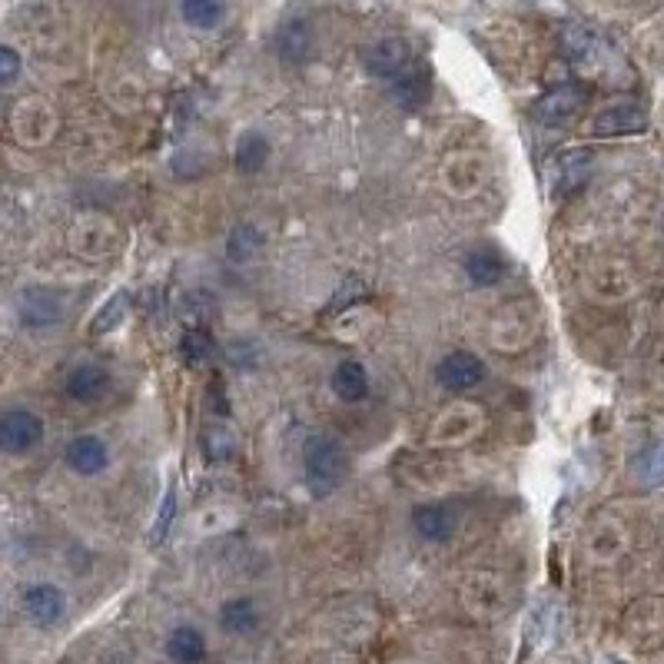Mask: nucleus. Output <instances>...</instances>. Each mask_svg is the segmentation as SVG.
Masks as SVG:
<instances>
[{
	"label": "nucleus",
	"mask_w": 664,
	"mask_h": 664,
	"mask_svg": "<svg viewBox=\"0 0 664 664\" xmlns=\"http://www.w3.org/2000/svg\"><path fill=\"white\" fill-rule=\"evenodd\" d=\"M303 475L316 495L336 492L349 479V452L332 435H313L303 445Z\"/></svg>",
	"instance_id": "f257e3e1"
},
{
	"label": "nucleus",
	"mask_w": 664,
	"mask_h": 664,
	"mask_svg": "<svg viewBox=\"0 0 664 664\" xmlns=\"http://www.w3.org/2000/svg\"><path fill=\"white\" fill-rule=\"evenodd\" d=\"M44 442V422L27 409H10L0 415V449L10 455H24Z\"/></svg>",
	"instance_id": "f03ea898"
},
{
	"label": "nucleus",
	"mask_w": 664,
	"mask_h": 664,
	"mask_svg": "<svg viewBox=\"0 0 664 664\" xmlns=\"http://www.w3.org/2000/svg\"><path fill=\"white\" fill-rule=\"evenodd\" d=\"M585 100H588L585 87H578V83H558V87H552L535 103V117L545 127H562V123L578 117Z\"/></svg>",
	"instance_id": "7ed1b4c3"
},
{
	"label": "nucleus",
	"mask_w": 664,
	"mask_h": 664,
	"mask_svg": "<svg viewBox=\"0 0 664 664\" xmlns=\"http://www.w3.org/2000/svg\"><path fill=\"white\" fill-rule=\"evenodd\" d=\"M485 379V362L475 352H449L439 366H435V382L445 392H469Z\"/></svg>",
	"instance_id": "20e7f679"
},
{
	"label": "nucleus",
	"mask_w": 664,
	"mask_h": 664,
	"mask_svg": "<svg viewBox=\"0 0 664 664\" xmlns=\"http://www.w3.org/2000/svg\"><path fill=\"white\" fill-rule=\"evenodd\" d=\"M648 130V113L638 103H615L591 117V133L595 137H631V133Z\"/></svg>",
	"instance_id": "39448f33"
},
{
	"label": "nucleus",
	"mask_w": 664,
	"mask_h": 664,
	"mask_svg": "<svg viewBox=\"0 0 664 664\" xmlns=\"http://www.w3.org/2000/svg\"><path fill=\"white\" fill-rule=\"evenodd\" d=\"M409 44L402 37H382L376 44L366 47V54H362V64L372 77H386V80H396L402 70L409 67Z\"/></svg>",
	"instance_id": "423d86ee"
},
{
	"label": "nucleus",
	"mask_w": 664,
	"mask_h": 664,
	"mask_svg": "<svg viewBox=\"0 0 664 664\" xmlns=\"http://www.w3.org/2000/svg\"><path fill=\"white\" fill-rule=\"evenodd\" d=\"M67 396L74 402H83V406H93V402L107 399L110 392V372L100 366V362H80L67 372L64 382Z\"/></svg>",
	"instance_id": "0eeeda50"
},
{
	"label": "nucleus",
	"mask_w": 664,
	"mask_h": 664,
	"mask_svg": "<svg viewBox=\"0 0 664 664\" xmlns=\"http://www.w3.org/2000/svg\"><path fill=\"white\" fill-rule=\"evenodd\" d=\"M412 525L425 542H449L459 532V515L445 502H425L412 512Z\"/></svg>",
	"instance_id": "6e6552de"
},
{
	"label": "nucleus",
	"mask_w": 664,
	"mask_h": 664,
	"mask_svg": "<svg viewBox=\"0 0 664 664\" xmlns=\"http://www.w3.org/2000/svg\"><path fill=\"white\" fill-rule=\"evenodd\" d=\"M64 319V299L54 289H27L20 296V323L30 329H47Z\"/></svg>",
	"instance_id": "1a4fd4ad"
},
{
	"label": "nucleus",
	"mask_w": 664,
	"mask_h": 664,
	"mask_svg": "<svg viewBox=\"0 0 664 664\" xmlns=\"http://www.w3.org/2000/svg\"><path fill=\"white\" fill-rule=\"evenodd\" d=\"M24 611L27 618L40 628H50L64 618L67 611V598L57 585H30L24 591Z\"/></svg>",
	"instance_id": "9d476101"
},
{
	"label": "nucleus",
	"mask_w": 664,
	"mask_h": 664,
	"mask_svg": "<svg viewBox=\"0 0 664 664\" xmlns=\"http://www.w3.org/2000/svg\"><path fill=\"white\" fill-rule=\"evenodd\" d=\"M67 465L77 475H100L110 465V449L100 435H77L64 452Z\"/></svg>",
	"instance_id": "9b49d317"
},
{
	"label": "nucleus",
	"mask_w": 664,
	"mask_h": 664,
	"mask_svg": "<svg viewBox=\"0 0 664 664\" xmlns=\"http://www.w3.org/2000/svg\"><path fill=\"white\" fill-rule=\"evenodd\" d=\"M332 392L342 399V402H362L369 396V372L362 362L356 359H346L339 362L336 372H332Z\"/></svg>",
	"instance_id": "f8f14e48"
},
{
	"label": "nucleus",
	"mask_w": 664,
	"mask_h": 664,
	"mask_svg": "<svg viewBox=\"0 0 664 664\" xmlns=\"http://www.w3.org/2000/svg\"><path fill=\"white\" fill-rule=\"evenodd\" d=\"M166 658L173 664H200L206 658V638L193 625H180L166 638Z\"/></svg>",
	"instance_id": "ddd939ff"
},
{
	"label": "nucleus",
	"mask_w": 664,
	"mask_h": 664,
	"mask_svg": "<svg viewBox=\"0 0 664 664\" xmlns=\"http://www.w3.org/2000/svg\"><path fill=\"white\" fill-rule=\"evenodd\" d=\"M220 628L226 635H249V631L259 628V611L253 598H230L220 608Z\"/></svg>",
	"instance_id": "4468645a"
},
{
	"label": "nucleus",
	"mask_w": 664,
	"mask_h": 664,
	"mask_svg": "<svg viewBox=\"0 0 664 664\" xmlns=\"http://www.w3.org/2000/svg\"><path fill=\"white\" fill-rule=\"evenodd\" d=\"M429 93H432V80L425 67H406L396 77V100L402 107H409V110L422 107V103L429 100Z\"/></svg>",
	"instance_id": "2eb2a0df"
},
{
	"label": "nucleus",
	"mask_w": 664,
	"mask_h": 664,
	"mask_svg": "<svg viewBox=\"0 0 664 664\" xmlns=\"http://www.w3.org/2000/svg\"><path fill=\"white\" fill-rule=\"evenodd\" d=\"M127 313H130V293L127 289H117V293L97 309V316L90 319V336H107V332L120 329Z\"/></svg>",
	"instance_id": "dca6fc26"
},
{
	"label": "nucleus",
	"mask_w": 664,
	"mask_h": 664,
	"mask_svg": "<svg viewBox=\"0 0 664 664\" xmlns=\"http://www.w3.org/2000/svg\"><path fill=\"white\" fill-rule=\"evenodd\" d=\"M269 160V140L263 137V133L249 130L240 137V143H236V170L240 173H259Z\"/></svg>",
	"instance_id": "f3484780"
},
{
	"label": "nucleus",
	"mask_w": 664,
	"mask_h": 664,
	"mask_svg": "<svg viewBox=\"0 0 664 664\" xmlns=\"http://www.w3.org/2000/svg\"><path fill=\"white\" fill-rule=\"evenodd\" d=\"M465 273H469V279L475 286H495V283H502L505 279L508 266L495 253L479 249V253H472L469 259H465Z\"/></svg>",
	"instance_id": "a211bd4d"
},
{
	"label": "nucleus",
	"mask_w": 664,
	"mask_h": 664,
	"mask_svg": "<svg viewBox=\"0 0 664 664\" xmlns=\"http://www.w3.org/2000/svg\"><path fill=\"white\" fill-rule=\"evenodd\" d=\"M279 54H283L289 64H299L309 54V44H313V34H309V24L303 20H289V24L279 30Z\"/></svg>",
	"instance_id": "6ab92c4d"
},
{
	"label": "nucleus",
	"mask_w": 664,
	"mask_h": 664,
	"mask_svg": "<svg viewBox=\"0 0 664 664\" xmlns=\"http://www.w3.org/2000/svg\"><path fill=\"white\" fill-rule=\"evenodd\" d=\"M226 14V0H183V20L196 30H213Z\"/></svg>",
	"instance_id": "aec40b11"
},
{
	"label": "nucleus",
	"mask_w": 664,
	"mask_h": 664,
	"mask_svg": "<svg viewBox=\"0 0 664 664\" xmlns=\"http://www.w3.org/2000/svg\"><path fill=\"white\" fill-rule=\"evenodd\" d=\"M226 253H230L233 263H249L263 253V236H259L256 226H236L230 233V243H226Z\"/></svg>",
	"instance_id": "412c9836"
},
{
	"label": "nucleus",
	"mask_w": 664,
	"mask_h": 664,
	"mask_svg": "<svg viewBox=\"0 0 664 664\" xmlns=\"http://www.w3.org/2000/svg\"><path fill=\"white\" fill-rule=\"evenodd\" d=\"M635 479L641 485H648V489H655V485H664V439L655 442L651 449H645L638 455L635 462Z\"/></svg>",
	"instance_id": "4be33fe9"
},
{
	"label": "nucleus",
	"mask_w": 664,
	"mask_h": 664,
	"mask_svg": "<svg viewBox=\"0 0 664 664\" xmlns=\"http://www.w3.org/2000/svg\"><path fill=\"white\" fill-rule=\"evenodd\" d=\"M180 356L190 366H203V362H210L216 356V342L203 329H186V336L180 339Z\"/></svg>",
	"instance_id": "5701e85b"
},
{
	"label": "nucleus",
	"mask_w": 664,
	"mask_h": 664,
	"mask_svg": "<svg viewBox=\"0 0 664 664\" xmlns=\"http://www.w3.org/2000/svg\"><path fill=\"white\" fill-rule=\"evenodd\" d=\"M591 176V157L588 153H568V157L562 160V180H558V190H562L565 196L575 193L581 183H585Z\"/></svg>",
	"instance_id": "b1692460"
},
{
	"label": "nucleus",
	"mask_w": 664,
	"mask_h": 664,
	"mask_svg": "<svg viewBox=\"0 0 664 664\" xmlns=\"http://www.w3.org/2000/svg\"><path fill=\"white\" fill-rule=\"evenodd\" d=\"M176 495H180V492H176V485H170L166 495H163V502H160L157 518H153V532H150V545L153 548L166 542V535H170V528L176 522V505H180V498H176Z\"/></svg>",
	"instance_id": "393cba45"
},
{
	"label": "nucleus",
	"mask_w": 664,
	"mask_h": 664,
	"mask_svg": "<svg viewBox=\"0 0 664 664\" xmlns=\"http://www.w3.org/2000/svg\"><path fill=\"white\" fill-rule=\"evenodd\" d=\"M369 296V286H366V279H359V276H346L339 283V289H336V296H332V303H329V313H342V306H352V303H362V299Z\"/></svg>",
	"instance_id": "a878e982"
},
{
	"label": "nucleus",
	"mask_w": 664,
	"mask_h": 664,
	"mask_svg": "<svg viewBox=\"0 0 664 664\" xmlns=\"http://www.w3.org/2000/svg\"><path fill=\"white\" fill-rule=\"evenodd\" d=\"M203 452L210 462H226L233 455V435L226 432L223 425H213V429L203 435Z\"/></svg>",
	"instance_id": "bb28decb"
},
{
	"label": "nucleus",
	"mask_w": 664,
	"mask_h": 664,
	"mask_svg": "<svg viewBox=\"0 0 664 664\" xmlns=\"http://www.w3.org/2000/svg\"><path fill=\"white\" fill-rule=\"evenodd\" d=\"M562 40H565L568 57H575V60H585V57H591V50H595V37L581 27H565Z\"/></svg>",
	"instance_id": "cd10ccee"
},
{
	"label": "nucleus",
	"mask_w": 664,
	"mask_h": 664,
	"mask_svg": "<svg viewBox=\"0 0 664 664\" xmlns=\"http://www.w3.org/2000/svg\"><path fill=\"white\" fill-rule=\"evenodd\" d=\"M20 77V54L14 47H0V87H10Z\"/></svg>",
	"instance_id": "c85d7f7f"
}]
</instances>
